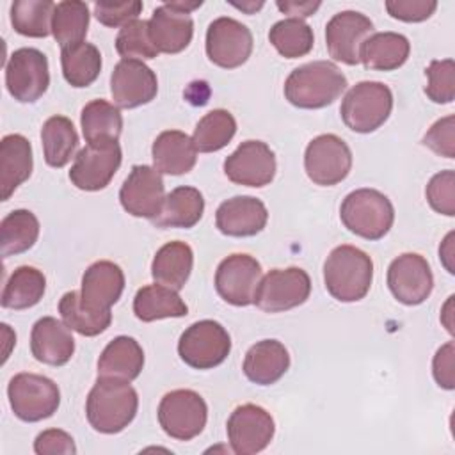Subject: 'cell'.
<instances>
[{"instance_id": "1", "label": "cell", "mask_w": 455, "mask_h": 455, "mask_svg": "<svg viewBox=\"0 0 455 455\" xmlns=\"http://www.w3.org/2000/svg\"><path fill=\"white\" fill-rule=\"evenodd\" d=\"M139 409L137 391L128 380L98 377L87 395L85 416L100 434H119L135 418Z\"/></svg>"}, {"instance_id": "2", "label": "cell", "mask_w": 455, "mask_h": 455, "mask_svg": "<svg viewBox=\"0 0 455 455\" xmlns=\"http://www.w3.org/2000/svg\"><path fill=\"white\" fill-rule=\"evenodd\" d=\"M343 71L331 60H313L295 68L284 82V98L297 108H323L347 89Z\"/></svg>"}, {"instance_id": "3", "label": "cell", "mask_w": 455, "mask_h": 455, "mask_svg": "<svg viewBox=\"0 0 455 455\" xmlns=\"http://www.w3.org/2000/svg\"><path fill=\"white\" fill-rule=\"evenodd\" d=\"M373 281L371 258L354 247H334L323 263V283L327 291L339 302H357L366 297Z\"/></svg>"}, {"instance_id": "4", "label": "cell", "mask_w": 455, "mask_h": 455, "mask_svg": "<svg viewBox=\"0 0 455 455\" xmlns=\"http://www.w3.org/2000/svg\"><path fill=\"white\" fill-rule=\"evenodd\" d=\"M339 217L350 233L364 240H380L395 222V208L382 192L357 188L343 199Z\"/></svg>"}, {"instance_id": "5", "label": "cell", "mask_w": 455, "mask_h": 455, "mask_svg": "<svg viewBox=\"0 0 455 455\" xmlns=\"http://www.w3.org/2000/svg\"><path fill=\"white\" fill-rule=\"evenodd\" d=\"M393 110V92L382 82L355 84L343 98L339 114L347 128L355 133H371L380 128Z\"/></svg>"}, {"instance_id": "6", "label": "cell", "mask_w": 455, "mask_h": 455, "mask_svg": "<svg viewBox=\"0 0 455 455\" xmlns=\"http://www.w3.org/2000/svg\"><path fill=\"white\" fill-rule=\"evenodd\" d=\"M7 396L16 418L36 423L53 416L60 405L59 386L37 373H18L7 386Z\"/></svg>"}, {"instance_id": "7", "label": "cell", "mask_w": 455, "mask_h": 455, "mask_svg": "<svg viewBox=\"0 0 455 455\" xmlns=\"http://www.w3.org/2000/svg\"><path fill=\"white\" fill-rule=\"evenodd\" d=\"M158 423L162 430L176 441H190L206 427L208 405L192 389H174L164 395L158 403Z\"/></svg>"}, {"instance_id": "8", "label": "cell", "mask_w": 455, "mask_h": 455, "mask_svg": "<svg viewBox=\"0 0 455 455\" xmlns=\"http://www.w3.org/2000/svg\"><path fill=\"white\" fill-rule=\"evenodd\" d=\"M231 352L228 331L215 320H199L183 331L178 354L185 364L196 370H210L226 361Z\"/></svg>"}, {"instance_id": "9", "label": "cell", "mask_w": 455, "mask_h": 455, "mask_svg": "<svg viewBox=\"0 0 455 455\" xmlns=\"http://www.w3.org/2000/svg\"><path fill=\"white\" fill-rule=\"evenodd\" d=\"M311 293V279L299 267L274 268L258 284L254 304L265 313H283L304 304Z\"/></svg>"}, {"instance_id": "10", "label": "cell", "mask_w": 455, "mask_h": 455, "mask_svg": "<svg viewBox=\"0 0 455 455\" xmlns=\"http://www.w3.org/2000/svg\"><path fill=\"white\" fill-rule=\"evenodd\" d=\"M304 169L315 185H338L352 169V151L347 142L334 133L318 135L306 148Z\"/></svg>"}, {"instance_id": "11", "label": "cell", "mask_w": 455, "mask_h": 455, "mask_svg": "<svg viewBox=\"0 0 455 455\" xmlns=\"http://www.w3.org/2000/svg\"><path fill=\"white\" fill-rule=\"evenodd\" d=\"M121 160L123 153L117 140L89 142L75 156V164L69 169V180L80 190H101L112 181Z\"/></svg>"}, {"instance_id": "12", "label": "cell", "mask_w": 455, "mask_h": 455, "mask_svg": "<svg viewBox=\"0 0 455 455\" xmlns=\"http://www.w3.org/2000/svg\"><path fill=\"white\" fill-rule=\"evenodd\" d=\"M5 85L20 103L37 101L50 85L46 55L37 48L14 50L5 64Z\"/></svg>"}, {"instance_id": "13", "label": "cell", "mask_w": 455, "mask_h": 455, "mask_svg": "<svg viewBox=\"0 0 455 455\" xmlns=\"http://www.w3.org/2000/svg\"><path fill=\"white\" fill-rule=\"evenodd\" d=\"M228 441L236 455L263 451L275 434V423L268 411L254 403L238 405L226 425Z\"/></svg>"}, {"instance_id": "14", "label": "cell", "mask_w": 455, "mask_h": 455, "mask_svg": "<svg viewBox=\"0 0 455 455\" xmlns=\"http://www.w3.org/2000/svg\"><path fill=\"white\" fill-rule=\"evenodd\" d=\"M252 53L251 30L235 18L220 16L208 25L206 55L224 69H235L247 62Z\"/></svg>"}, {"instance_id": "15", "label": "cell", "mask_w": 455, "mask_h": 455, "mask_svg": "<svg viewBox=\"0 0 455 455\" xmlns=\"http://www.w3.org/2000/svg\"><path fill=\"white\" fill-rule=\"evenodd\" d=\"M261 265L251 254H231L224 258L215 272V290L231 306H249L254 302L261 281Z\"/></svg>"}, {"instance_id": "16", "label": "cell", "mask_w": 455, "mask_h": 455, "mask_svg": "<svg viewBox=\"0 0 455 455\" xmlns=\"http://www.w3.org/2000/svg\"><path fill=\"white\" fill-rule=\"evenodd\" d=\"M387 286L393 297L405 306L425 302L434 288L428 261L416 252H403L387 268Z\"/></svg>"}, {"instance_id": "17", "label": "cell", "mask_w": 455, "mask_h": 455, "mask_svg": "<svg viewBox=\"0 0 455 455\" xmlns=\"http://www.w3.org/2000/svg\"><path fill=\"white\" fill-rule=\"evenodd\" d=\"M371 32L373 21L366 14L357 11H341L325 25L327 52L334 60L355 66L361 62V46Z\"/></svg>"}, {"instance_id": "18", "label": "cell", "mask_w": 455, "mask_h": 455, "mask_svg": "<svg viewBox=\"0 0 455 455\" xmlns=\"http://www.w3.org/2000/svg\"><path fill=\"white\" fill-rule=\"evenodd\" d=\"M119 201L130 215L155 219L165 201L162 174L151 165H133L121 185Z\"/></svg>"}, {"instance_id": "19", "label": "cell", "mask_w": 455, "mask_h": 455, "mask_svg": "<svg viewBox=\"0 0 455 455\" xmlns=\"http://www.w3.org/2000/svg\"><path fill=\"white\" fill-rule=\"evenodd\" d=\"M275 155L261 140L242 142L226 160L224 172L229 181L243 187H265L275 176Z\"/></svg>"}, {"instance_id": "20", "label": "cell", "mask_w": 455, "mask_h": 455, "mask_svg": "<svg viewBox=\"0 0 455 455\" xmlns=\"http://www.w3.org/2000/svg\"><path fill=\"white\" fill-rule=\"evenodd\" d=\"M110 92L116 107L135 108L155 100L158 80L155 71L142 60L123 59L110 75Z\"/></svg>"}, {"instance_id": "21", "label": "cell", "mask_w": 455, "mask_h": 455, "mask_svg": "<svg viewBox=\"0 0 455 455\" xmlns=\"http://www.w3.org/2000/svg\"><path fill=\"white\" fill-rule=\"evenodd\" d=\"M268 212L261 199L235 196L220 203L215 212V226L226 236H254L267 226Z\"/></svg>"}, {"instance_id": "22", "label": "cell", "mask_w": 455, "mask_h": 455, "mask_svg": "<svg viewBox=\"0 0 455 455\" xmlns=\"http://www.w3.org/2000/svg\"><path fill=\"white\" fill-rule=\"evenodd\" d=\"M124 290V274L108 259L94 261L82 275V302L94 311H110Z\"/></svg>"}, {"instance_id": "23", "label": "cell", "mask_w": 455, "mask_h": 455, "mask_svg": "<svg viewBox=\"0 0 455 455\" xmlns=\"http://www.w3.org/2000/svg\"><path fill=\"white\" fill-rule=\"evenodd\" d=\"M30 350L39 363L50 366L66 364L75 354L71 329L53 316L39 318L30 332Z\"/></svg>"}, {"instance_id": "24", "label": "cell", "mask_w": 455, "mask_h": 455, "mask_svg": "<svg viewBox=\"0 0 455 455\" xmlns=\"http://www.w3.org/2000/svg\"><path fill=\"white\" fill-rule=\"evenodd\" d=\"M149 34L158 53H180L192 41L194 21L188 12H183L171 2H165L153 11Z\"/></svg>"}, {"instance_id": "25", "label": "cell", "mask_w": 455, "mask_h": 455, "mask_svg": "<svg viewBox=\"0 0 455 455\" xmlns=\"http://www.w3.org/2000/svg\"><path fill=\"white\" fill-rule=\"evenodd\" d=\"M32 146L27 137L9 133L0 140V188L2 201H7L14 190L32 174Z\"/></svg>"}, {"instance_id": "26", "label": "cell", "mask_w": 455, "mask_h": 455, "mask_svg": "<svg viewBox=\"0 0 455 455\" xmlns=\"http://www.w3.org/2000/svg\"><path fill=\"white\" fill-rule=\"evenodd\" d=\"M151 156L155 169L162 174L180 176L187 174L194 169L197 160V149L185 132L180 130H165L162 132L153 146Z\"/></svg>"}, {"instance_id": "27", "label": "cell", "mask_w": 455, "mask_h": 455, "mask_svg": "<svg viewBox=\"0 0 455 455\" xmlns=\"http://www.w3.org/2000/svg\"><path fill=\"white\" fill-rule=\"evenodd\" d=\"M290 368V354L277 339H261L254 343L243 359L245 377L258 386L277 382Z\"/></svg>"}, {"instance_id": "28", "label": "cell", "mask_w": 455, "mask_h": 455, "mask_svg": "<svg viewBox=\"0 0 455 455\" xmlns=\"http://www.w3.org/2000/svg\"><path fill=\"white\" fill-rule=\"evenodd\" d=\"M144 368V350L132 336H117L103 348L98 359V377L135 380Z\"/></svg>"}, {"instance_id": "29", "label": "cell", "mask_w": 455, "mask_h": 455, "mask_svg": "<svg viewBox=\"0 0 455 455\" xmlns=\"http://www.w3.org/2000/svg\"><path fill=\"white\" fill-rule=\"evenodd\" d=\"M411 53V43L398 32H375L361 46L359 59L366 69L393 71L403 66Z\"/></svg>"}, {"instance_id": "30", "label": "cell", "mask_w": 455, "mask_h": 455, "mask_svg": "<svg viewBox=\"0 0 455 455\" xmlns=\"http://www.w3.org/2000/svg\"><path fill=\"white\" fill-rule=\"evenodd\" d=\"M204 212L203 194L194 187H176L165 196L160 213L151 219L156 228H194Z\"/></svg>"}, {"instance_id": "31", "label": "cell", "mask_w": 455, "mask_h": 455, "mask_svg": "<svg viewBox=\"0 0 455 455\" xmlns=\"http://www.w3.org/2000/svg\"><path fill=\"white\" fill-rule=\"evenodd\" d=\"M194 265V252L185 242H167L162 245L151 263V275L158 284L172 290H181L190 277Z\"/></svg>"}, {"instance_id": "32", "label": "cell", "mask_w": 455, "mask_h": 455, "mask_svg": "<svg viewBox=\"0 0 455 455\" xmlns=\"http://www.w3.org/2000/svg\"><path fill=\"white\" fill-rule=\"evenodd\" d=\"M133 313L142 322H155L185 316L188 307L176 290L155 283L137 290L133 297Z\"/></svg>"}, {"instance_id": "33", "label": "cell", "mask_w": 455, "mask_h": 455, "mask_svg": "<svg viewBox=\"0 0 455 455\" xmlns=\"http://www.w3.org/2000/svg\"><path fill=\"white\" fill-rule=\"evenodd\" d=\"M41 142L44 162L50 167H64L78 148L76 130L66 116H52L41 128Z\"/></svg>"}, {"instance_id": "34", "label": "cell", "mask_w": 455, "mask_h": 455, "mask_svg": "<svg viewBox=\"0 0 455 455\" xmlns=\"http://www.w3.org/2000/svg\"><path fill=\"white\" fill-rule=\"evenodd\" d=\"M46 290V277L36 267H18L2 291V306L7 309H28L36 306Z\"/></svg>"}, {"instance_id": "35", "label": "cell", "mask_w": 455, "mask_h": 455, "mask_svg": "<svg viewBox=\"0 0 455 455\" xmlns=\"http://www.w3.org/2000/svg\"><path fill=\"white\" fill-rule=\"evenodd\" d=\"M60 66L71 87H89L101 71V53L92 43H76L62 48Z\"/></svg>"}, {"instance_id": "36", "label": "cell", "mask_w": 455, "mask_h": 455, "mask_svg": "<svg viewBox=\"0 0 455 455\" xmlns=\"http://www.w3.org/2000/svg\"><path fill=\"white\" fill-rule=\"evenodd\" d=\"M80 124L87 144L98 140H117L123 132V116L119 107L105 100H92L82 108Z\"/></svg>"}, {"instance_id": "37", "label": "cell", "mask_w": 455, "mask_h": 455, "mask_svg": "<svg viewBox=\"0 0 455 455\" xmlns=\"http://www.w3.org/2000/svg\"><path fill=\"white\" fill-rule=\"evenodd\" d=\"M39 236V220L30 210H14L0 222L2 256L21 254L34 247Z\"/></svg>"}, {"instance_id": "38", "label": "cell", "mask_w": 455, "mask_h": 455, "mask_svg": "<svg viewBox=\"0 0 455 455\" xmlns=\"http://www.w3.org/2000/svg\"><path fill=\"white\" fill-rule=\"evenodd\" d=\"M59 313L62 322L82 336H98L108 329L112 322L110 311H94L82 302L80 291H68L59 300Z\"/></svg>"}, {"instance_id": "39", "label": "cell", "mask_w": 455, "mask_h": 455, "mask_svg": "<svg viewBox=\"0 0 455 455\" xmlns=\"http://www.w3.org/2000/svg\"><path fill=\"white\" fill-rule=\"evenodd\" d=\"M89 7L80 0H64L55 5L52 20V34L55 41L66 48L82 43L89 28Z\"/></svg>"}, {"instance_id": "40", "label": "cell", "mask_w": 455, "mask_h": 455, "mask_svg": "<svg viewBox=\"0 0 455 455\" xmlns=\"http://www.w3.org/2000/svg\"><path fill=\"white\" fill-rule=\"evenodd\" d=\"M236 133V121L231 112L215 108L204 114L194 128L192 142L199 153H213L231 142Z\"/></svg>"}, {"instance_id": "41", "label": "cell", "mask_w": 455, "mask_h": 455, "mask_svg": "<svg viewBox=\"0 0 455 455\" xmlns=\"http://www.w3.org/2000/svg\"><path fill=\"white\" fill-rule=\"evenodd\" d=\"M52 0H16L11 5L12 28L27 37H46L55 12Z\"/></svg>"}, {"instance_id": "42", "label": "cell", "mask_w": 455, "mask_h": 455, "mask_svg": "<svg viewBox=\"0 0 455 455\" xmlns=\"http://www.w3.org/2000/svg\"><path fill=\"white\" fill-rule=\"evenodd\" d=\"M268 39L279 55L286 59L307 55L315 43L313 28L304 20L297 18H286L274 23L268 32Z\"/></svg>"}, {"instance_id": "43", "label": "cell", "mask_w": 455, "mask_h": 455, "mask_svg": "<svg viewBox=\"0 0 455 455\" xmlns=\"http://www.w3.org/2000/svg\"><path fill=\"white\" fill-rule=\"evenodd\" d=\"M116 50L123 59H155L158 55V50L153 44L149 34V21L133 20L128 25L121 27L116 37Z\"/></svg>"}, {"instance_id": "44", "label": "cell", "mask_w": 455, "mask_h": 455, "mask_svg": "<svg viewBox=\"0 0 455 455\" xmlns=\"http://www.w3.org/2000/svg\"><path fill=\"white\" fill-rule=\"evenodd\" d=\"M428 84L425 94L434 103H451L455 98V62L453 59L432 60L425 69Z\"/></svg>"}, {"instance_id": "45", "label": "cell", "mask_w": 455, "mask_h": 455, "mask_svg": "<svg viewBox=\"0 0 455 455\" xmlns=\"http://www.w3.org/2000/svg\"><path fill=\"white\" fill-rule=\"evenodd\" d=\"M427 201L441 215H455V172L451 169L434 174L427 185Z\"/></svg>"}, {"instance_id": "46", "label": "cell", "mask_w": 455, "mask_h": 455, "mask_svg": "<svg viewBox=\"0 0 455 455\" xmlns=\"http://www.w3.org/2000/svg\"><path fill=\"white\" fill-rule=\"evenodd\" d=\"M142 11V2L128 0V2H96L94 16L105 27H124L130 21L137 20Z\"/></svg>"}, {"instance_id": "47", "label": "cell", "mask_w": 455, "mask_h": 455, "mask_svg": "<svg viewBox=\"0 0 455 455\" xmlns=\"http://www.w3.org/2000/svg\"><path fill=\"white\" fill-rule=\"evenodd\" d=\"M455 117L446 116L443 119H437L430 130L423 137V144L430 148L434 153L453 158L455 156Z\"/></svg>"}, {"instance_id": "48", "label": "cell", "mask_w": 455, "mask_h": 455, "mask_svg": "<svg viewBox=\"0 0 455 455\" xmlns=\"http://www.w3.org/2000/svg\"><path fill=\"white\" fill-rule=\"evenodd\" d=\"M437 9L434 0H387L386 11L389 16L407 23H418L428 20Z\"/></svg>"}, {"instance_id": "49", "label": "cell", "mask_w": 455, "mask_h": 455, "mask_svg": "<svg viewBox=\"0 0 455 455\" xmlns=\"http://www.w3.org/2000/svg\"><path fill=\"white\" fill-rule=\"evenodd\" d=\"M34 451L37 455H55V453L75 455L76 446H75L73 437L68 432H64L60 428H48V430H43L36 437Z\"/></svg>"}, {"instance_id": "50", "label": "cell", "mask_w": 455, "mask_h": 455, "mask_svg": "<svg viewBox=\"0 0 455 455\" xmlns=\"http://www.w3.org/2000/svg\"><path fill=\"white\" fill-rule=\"evenodd\" d=\"M453 355H455V345L453 341H448L443 345L432 361V373L435 382L444 389L455 387V377H453Z\"/></svg>"}, {"instance_id": "51", "label": "cell", "mask_w": 455, "mask_h": 455, "mask_svg": "<svg viewBox=\"0 0 455 455\" xmlns=\"http://www.w3.org/2000/svg\"><path fill=\"white\" fill-rule=\"evenodd\" d=\"M277 9L291 18L302 20L307 16H313V12L320 7V2H293V0H284V2H277L275 4Z\"/></svg>"}, {"instance_id": "52", "label": "cell", "mask_w": 455, "mask_h": 455, "mask_svg": "<svg viewBox=\"0 0 455 455\" xmlns=\"http://www.w3.org/2000/svg\"><path fill=\"white\" fill-rule=\"evenodd\" d=\"M451 238H453V233H448V236L444 238V243L439 247V258L443 259V263H444V267L448 268V272L450 274H453L455 270H453V265H451V254H453V251H451Z\"/></svg>"}, {"instance_id": "53", "label": "cell", "mask_w": 455, "mask_h": 455, "mask_svg": "<svg viewBox=\"0 0 455 455\" xmlns=\"http://www.w3.org/2000/svg\"><path fill=\"white\" fill-rule=\"evenodd\" d=\"M231 5H235L236 9L245 11L247 14H252V12H256L258 9L263 7V2H247V4H231Z\"/></svg>"}]
</instances>
